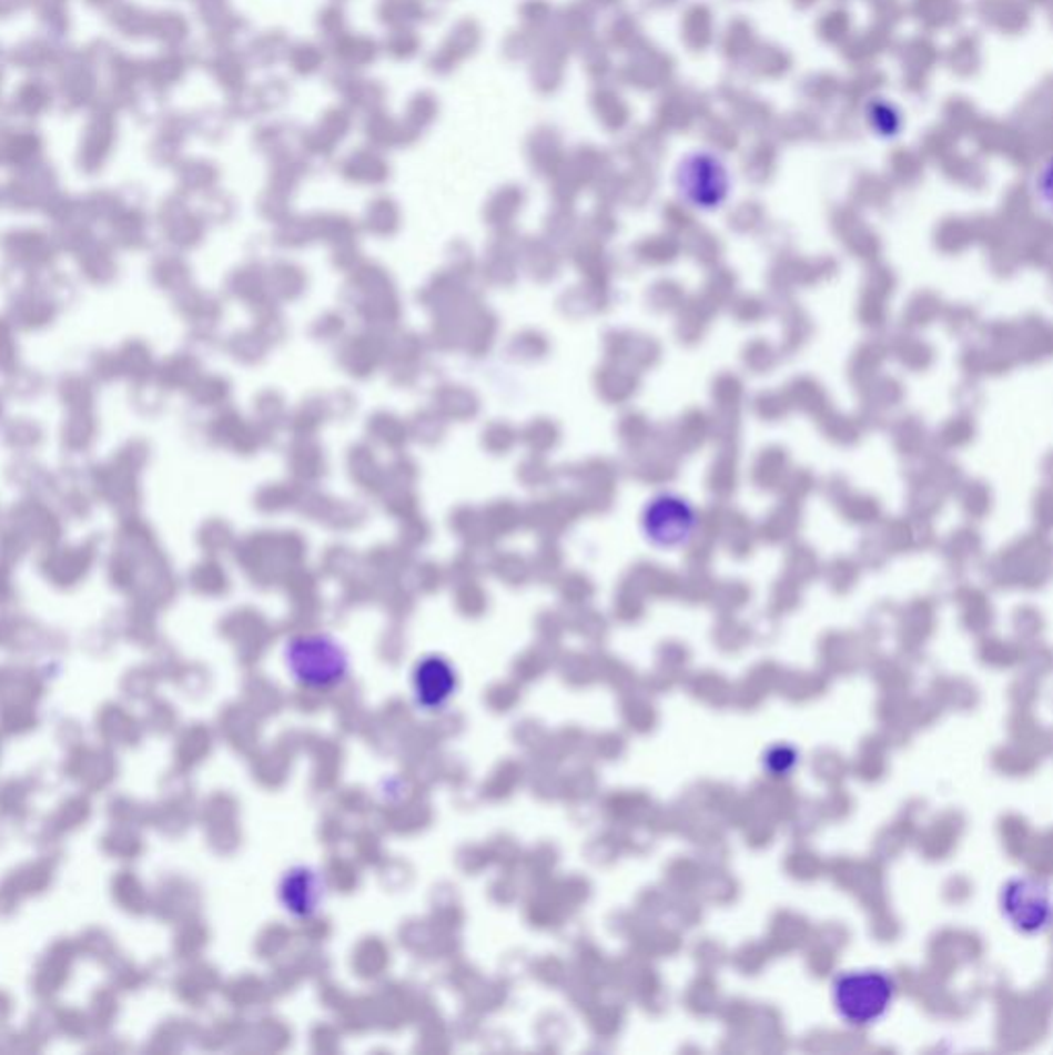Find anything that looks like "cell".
<instances>
[{
  "instance_id": "6da1fadb",
  "label": "cell",
  "mask_w": 1053,
  "mask_h": 1055,
  "mask_svg": "<svg viewBox=\"0 0 1053 1055\" xmlns=\"http://www.w3.org/2000/svg\"><path fill=\"white\" fill-rule=\"evenodd\" d=\"M288 677L307 691H332L351 672L345 648L326 633H300L291 637L283 650Z\"/></svg>"
},
{
  "instance_id": "277c9868",
  "label": "cell",
  "mask_w": 1053,
  "mask_h": 1055,
  "mask_svg": "<svg viewBox=\"0 0 1053 1055\" xmlns=\"http://www.w3.org/2000/svg\"><path fill=\"white\" fill-rule=\"evenodd\" d=\"M1002 911L1023 934H1041L1052 922V895L1047 882L1033 876L1012 879L1002 891Z\"/></svg>"
},
{
  "instance_id": "5b68a950",
  "label": "cell",
  "mask_w": 1053,
  "mask_h": 1055,
  "mask_svg": "<svg viewBox=\"0 0 1053 1055\" xmlns=\"http://www.w3.org/2000/svg\"><path fill=\"white\" fill-rule=\"evenodd\" d=\"M460 677L454 662L442 653L418 658L411 672V694L421 711L437 713L446 709L458 693Z\"/></svg>"
},
{
  "instance_id": "7a4b0ae2",
  "label": "cell",
  "mask_w": 1053,
  "mask_h": 1055,
  "mask_svg": "<svg viewBox=\"0 0 1053 1055\" xmlns=\"http://www.w3.org/2000/svg\"><path fill=\"white\" fill-rule=\"evenodd\" d=\"M831 990L837 1014L853 1026L872 1025L880 1021L894 997L893 980L874 968L841 973L837 975Z\"/></svg>"
},
{
  "instance_id": "52a82bcc",
  "label": "cell",
  "mask_w": 1053,
  "mask_h": 1055,
  "mask_svg": "<svg viewBox=\"0 0 1053 1055\" xmlns=\"http://www.w3.org/2000/svg\"><path fill=\"white\" fill-rule=\"evenodd\" d=\"M324 881L310 866H295L285 872L279 884V901L295 920H312L324 903Z\"/></svg>"
},
{
  "instance_id": "8992f818",
  "label": "cell",
  "mask_w": 1053,
  "mask_h": 1055,
  "mask_svg": "<svg viewBox=\"0 0 1053 1055\" xmlns=\"http://www.w3.org/2000/svg\"><path fill=\"white\" fill-rule=\"evenodd\" d=\"M695 526V509L677 495H658L644 511V532L660 549H677L689 542Z\"/></svg>"
},
{
  "instance_id": "ba28073f",
  "label": "cell",
  "mask_w": 1053,
  "mask_h": 1055,
  "mask_svg": "<svg viewBox=\"0 0 1053 1055\" xmlns=\"http://www.w3.org/2000/svg\"><path fill=\"white\" fill-rule=\"evenodd\" d=\"M864 120L872 134H877L884 141L897 139L905 126V118H903L901 108L893 100H887V98L868 100L864 105Z\"/></svg>"
},
{
  "instance_id": "9c48e42d",
  "label": "cell",
  "mask_w": 1053,
  "mask_h": 1055,
  "mask_svg": "<svg viewBox=\"0 0 1053 1055\" xmlns=\"http://www.w3.org/2000/svg\"><path fill=\"white\" fill-rule=\"evenodd\" d=\"M798 765V752L788 744H779L765 754V767L773 775H788Z\"/></svg>"
},
{
  "instance_id": "3957f363",
  "label": "cell",
  "mask_w": 1053,
  "mask_h": 1055,
  "mask_svg": "<svg viewBox=\"0 0 1053 1055\" xmlns=\"http://www.w3.org/2000/svg\"><path fill=\"white\" fill-rule=\"evenodd\" d=\"M675 186L680 199L692 209L716 211L732 192V174L716 151L695 149L678 161Z\"/></svg>"
}]
</instances>
